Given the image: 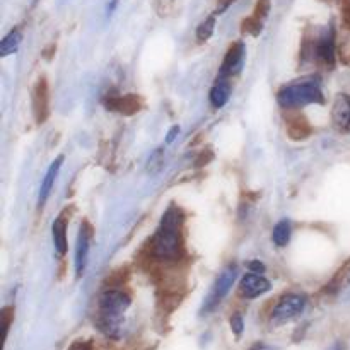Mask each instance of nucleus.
I'll return each mask as SVG.
<instances>
[{
  "label": "nucleus",
  "mask_w": 350,
  "mask_h": 350,
  "mask_svg": "<svg viewBox=\"0 0 350 350\" xmlns=\"http://www.w3.org/2000/svg\"><path fill=\"white\" fill-rule=\"evenodd\" d=\"M181 215L174 207L167 208L152 241V252L159 260H174L181 248Z\"/></svg>",
  "instance_id": "1"
},
{
  "label": "nucleus",
  "mask_w": 350,
  "mask_h": 350,
  "mask_svg": "<svg viewBox=\"0 0 350 350\" xmlns=\"http://www.w3.org/2000/svg\"><path fill=\"white\" fill-rule=\"evenodd\" d=\"M277 101L282 108H296L311 103H323V92L318 79H304L303 82L286 85L280 89Z\"/></svg>",
  "instance_id": "2"
},
{
  "label": "nucleus",
  "mask_w": 350,
  "mask_h": 350,
  "mask_svg": "<svg viewBox=\"0 0 350 350\" xmlns=\"http://www.w3.org/2000/svg\"><path fill=\"white\" fill-rule=\"evenodd\" d=\"M130 306V297L122 291H106L99 297V311H101L103 321L109 327L116 323Z\"/></svg>",
  "instance_id": "3"
},
{
  "label": "nucleus",
  "mask_w": 350,
  "mask_h": 350,
  "mask_svg": "<svg viewBox=\"0 0 350 350\" xmlns=\"http://www.w3.org/2000/svg\"><path fill=\"white\" fill-rule=\"evenodd\" d=\"M304 306H306V299L304 296L299 294H287L282 299L279 301V304L275 306L272 313V320L275 323H284V321H289L293 318H296L297 314L303 313Z\"/></svg>",
  "instance_id": "4"
},
{
  "label": "nucleus",
  "mask_w": 350,
  "mask_h": 350,
  "mask_svg": "<svg viewBox=\"0 0 350 350\" xmlns=\"http://www.w3.org/2000/svg\"><path fill=\"white\" fill-rule=\"evenodd\" d=\"M236 277H238V269H236V265H229L222 270L221 275H219L217 280H215L211 296H208L207 304H205V310H211V308H214L215 304H219L222 299H224L226 294L231 291Z\"/></svg>",
  "instance_id": "5"
},
{
  "label": "nucleus",
  "mask_w": 350,
  "mask_h": 350,
  "mask_svg": "<svg viewBox=\"0 0 350 350\" xmlns=\"http://www.w3.org/2000/svg\"><path fill=\"white\" fill-rule=\"evenodd\" d=\"M89 243H91V231H89L88 226L82 224L79 229L77 246H75V273H77V277L84 275L85 267H88Z\"/></svg>",
  "instance_id": "6"
},
{
  "label": "nucleus",
  "mask_w": 350,
  "mask_h": 350,
  "mask_svg": "<svg viewBox=\"0 0 350 350\" xmlns=\"http://www.w3.org/2000/svg\"><path fill=\"white\" fill-rule=\"evenodd\" d=\"M243 60H245V44L234 43L226 53L224 62L221 67V77H231V75L238 74L243 67Z\"/></svg>",
  "instance_id": "7"
},
{
  "label": "nucleus",
  "mask_w": 350,
  "mask_h": 350,
  "mask_svg": "<svg viewBox=\"0 0 350 350\" xmlns=\"http://www.w3.org/2000/svg\"><path fill=\"white\" fill-rule=\"evenodd\" d=\"M270 287L272 286H270V282L265 277H262L260 273H248V275H245L241 279L239 289H241L243 296L253 299V297L263 296L265 293H269Z\"/></svg>",
  "instance_id": "8"
},
{
  "label": "nucleus",
  "mask_w": 350,
  "mask_h": 350,
  "mask_svg": "<svg viewBox=\"0 0 350 350\" xmlns=\"http://www.w3.org/2000/svg\"><path fill=\"white\" fill-rule=\"evenodd\" d=\"M334 125L342 132H350V96L338 94L332 109Z\"/></svg>",
  "instance_id": "9"
},
{
  "label": "nucleus",
  "mask_w": 350,
  "mask_h": 350,
  "mask_svg": "<svg viewBox=\"0 0 350 350\" xmlns=\"http://www.w3.org/2000/svg\"><path fill=\"white\" fill-rule=\"evenodd\" d=\"M317 57L318 60L325 62L327 65H334L335 60V34L334 29H327L317 41Z\"/></svg>",
  "instance_id": "10"
},
{
  "label": "nucleus",
  "mask_w": 350,
  "mask_h": 350,
  "mask_svg": "<svg viewBox=\"0 0 350 350\" xmlns=\"http://www.w3.org/2000/svg\"><path fill=\"white\" fill-rule=\"evenodd\" d=\"M62 163H64V156L57 157V159L50 164L46 174H44V180L40 187V195H38V205H40V207L41 205H44V202H46L48 197H50V191L51 188H53L55 180H57L58 171H60L62 167Z\"/></svg>",
  "instance_id": "11"
},
{
  "label": "nucleus",
  "mask_w": 350,
  "mask_h": 350,
  "mask_svg": "<svg viewBox=\"0 0 350 350\" xmlns=\"http://www.w3.org/2000/svg\"><path fill=\"white\" fill-rule=\"evenodd\" d=\"M269 10H270L269 0H258L253 14L245 21V24H243V26H245V31H248V33L252 34H258L260 31H262L263 21H265Z\"/></svg>",
  "instance_id": "12"
},
{
  "label": "nucleus",
  "mask_w": 350,
  "mask_h": 350,
  "mask_svg": "<svg viewBox=\"0 0 350 350\" xmlns=\"http://www.w3.org/2000/svg\"><path fill=\"white\" fill-rule=\"evenodd\" d=\"M51 238H53L55 252L58 253V256H64L67 253V222L62 215L55 219L51 226Z\"/></svg>",
  "instance_id": "13"
},
{
  "label": "nucleus",
  "mask_w": 350,
  "mask_h": 350,
  "mask_svg": "<svg viewBox=\"0 0 350 350\" xmlns=\"http://www.w3.org/2000/svg\"><path fill=\"white\" fill-rule=\"evenodd\" d=\"M229 96H231V85L226 79L219 77L215 85L211 91V103L214 108H222L226 103L229 101Z\"/></svg>",
  "instance_id": "14"
},
{
  "label": "nucleus",
  "mask_w": 350,
  "mask_h": 350,
  "mask_svg": "<svg viewBox=\"0 0 350 350\" xmlns=\"http://www.w3.org/2000/svg\"><path fill=\"white\" fill-rule=\"evenodd\" d=\"M21 40H23V34H21L19 31H10V33L3 38L2 43H0V55H2V57H7V55L16 53L17 48H19L21 44Z\"/></svg>",
  "instance_id": "15"
},
{
  "label": "nucleus",
  "mask_w": 350,
  "mask_h": 350,
  "mask_svg": "<svg viewBox=\"0 0 350 350\" xmlns=\"http://www.w3.org/2000/svg\"><path fill=\"white\" fill-rule=\"evenodd\" d=\"M291 222L289 221H280L277 222L275 228H273L272 232V239L279 248H284L287 246V243L291 241Z\"/></svg>",
  "instance_id": "16"
},
{
  "label": "nucleus",
  "mask_w": 350,
  "mask_h": 350,
  "mask_svg": "<svg viewBox=\"0 0 350 350\" xmlns=\"http://www.w3.org/2000/svg\"><path fill=\"white\" fill-rule=\"evenodd\" d=\"M214 29H215V17L211 16V17H207V19H205L200 26H198L197 38L200 41H207L208 38L212 36V33H214Z\"/></svg>",
  "instance_id": "17"
},
{
  "label": "nucleus",
  "mask_w": 350,
  "mask_h": 350,
  "mask_svg": "<svg viewBox=\"0 0 350 350\" xmlns=\"http://www.w3.org/2000/svg\"><path fill=\"white\" fill-rule=\"evenodd\" d=\"M243 327H245V323H243V318L239 317V314H234V317L231 318V328L232 332H234L236 335H239L243 332Z\"/></svg>",
  "instance_id": "18"
},
{
  "label": "nucleus",
  "mask_w": 350,
  "mask_h": 350,
  "mask_svg": "<svg viewBox=\"0 0 350 350\" xmlns=\"http://www.w3.org/2000/svg\"><path fill=\"white\" fill-rule=\"evenodd\" d=\"M178 133H180V126H178V125H174L173 129H171L170 132H167L166 142H167V144H171V142H173V140L176 139V135H178Z\"/></svg>",
  "instance_id": "19"
},
{
  "label": "nucleus",
  "mask_w": 350,
  "mask_h": 350,
  "mask_svg": "<svg viewBox=\"0 0 350 350\" xmlns=\"http://www.w3.org/2000/svg\"><path fill=\"white\" fill-rule=\"evenodd\" d=\"M232 2H234V0H219V2H217V12H215V14L224 12V10L228 9V7L231 5Z\"/></svg>",
  "instance_id": "20"
},
{
  "label": "nucleus",
  "mask_w": 350,
  "mask_h": 350,
  "mask_svg": "<svg viewBox=\"0 0 350 350\" xmlns=\"http://www.w3.org/2000/svg\"><path fill=\"white\" fill-rule=\"evenodd\" d=\"M250 270H252V272H255V273H258V272H263V270H265V265H263V263H260V262H250Z\"/></svg>",
  "instance_id": "21"
},
{
  "label": "nucleus",
  "mask_w": 350,
  "mask_h": 350,
  "mask_svg": "<svg viewBox=\"0 0 350 350\" xmlns=\"http://www.w3.org/2000/svg\"><path fill=\"white\" fill-rule=\"evenodd\" d=\"M77 350H89L88 347H81V349H77Z\"/></svg>",
  "instance_id": "22"
}]
</instances>
